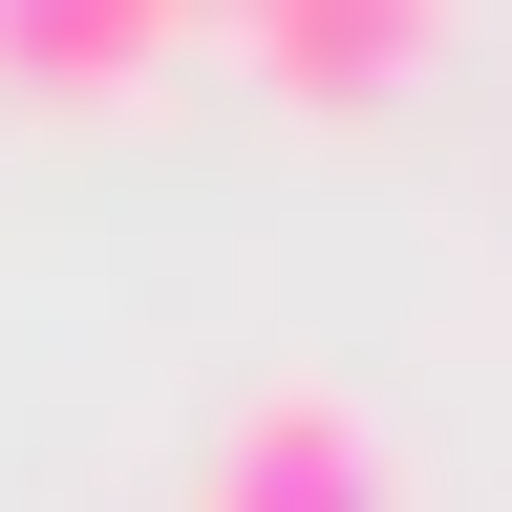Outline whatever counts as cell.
<instances>
[{
	"instance_id": "1",
	"label": "cell",
	"mask_w": 512,
	"mask_h": 512,
	"mask_svg": "<svg viewBox=\"0 0 512 512\" xmlns=\"http://www.w3.org/2000/svg\"><path fill=\"white\" fill-rule=\"evenodd\" d=\"M192 512H427V491H406V448H384V406H363L342 363H278V384L214 406Z\"/></svg>"
},
{
	"instance_id": "2",
	"label": "cell",
	"mask_w": 512,
	"mask_h": 512,
	"mask_svg": "<svg viewBox=\"0 0 512 512\" xmlns=\"http://www.w3.org/2000/svg\"><path fill=\"white\" fill-rule=\"evenodd\" d=\"M427 0H256V22H235V64H256V86H299V107H363V86H427Z\"/></svg>"
},
{
	"instance_id": "3",
	"label": "cell",
	"mask_w": 512,
	"mask_h": 512,
	"mask_svg": "<svg viewBox=\"0 0 512 512\" xmlns=\"http://www.w3.org/2000/svg\"><path fill=\"white\" fill-rule=\"evenodd\" d=\"M171 43V0H0V86H150Z\"/></svg>"
}]
</instances>
